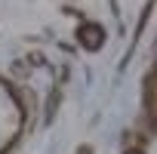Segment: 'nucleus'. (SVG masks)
Returning a JSON list of instances; mask_svg holds the SVG:
<instances>
[{
  "mask_svg": "<svg viewBox=\"0 0 157 154\" xmlns=\"http://www.w3.org/2000/svg\"><path fill=\"white\" fill-rule=\"evenodd\" d=\"M83 37L90 40L86 46H99V40H102V31H99V28H83Z\"/></svg>",
  "mask_w": 157,
  "mask_h": 154,
  "instance_id": "obj_1",
  "label": "nucleus"
}]
</instances>
